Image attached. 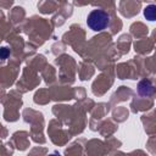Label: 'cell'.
Returning a JSON list of instances; mask_svg holds the SVG:
<instances>
[{"mask_svg": "<svg viewBox=\"0 0 156 156\" xmlns=\"http://www.w3.org/2000/svg\"><path fill=\"white\" fill-rule=\"evenodd\" d=\"M138 93L141 96H150L154 93L152 83L150 80H147V79H144V80L139 82V84H138Z\"/></svg>", "mask_w": 156, "mask_h": 156, "instance_id": "2", "label": "cell"}, {"mask_svg": "<svg viewBox=\"0 0 156 156\" xmlns=\"http://www.w3.org/2000/svg\"><path fill=\"white\" fill-rule=\"evenodd\" d=\"M87 24H88V27L90 29H93L95 32L102 30V29H105L110 24V15L106 11L100 10V9L93 10L88 15Z\"/></svg>", "mask_w": 156, "mask_h": 156, "instance_id": "1", "label": "cell"}, {"mask_svg": "<svg viewBox=\"0 0 156 156\" xmlns=\"http://www.w3.org/2000/svg\"><path fill=\"white\" fill-rule=\"evenodd\" d=\"M144 16L149 21H156V5H147L144 9Z\"/></svg>", "mask_w": 156, "mask_h": 156, "instance_id": "3", "label": "cell"}]
</instances>
